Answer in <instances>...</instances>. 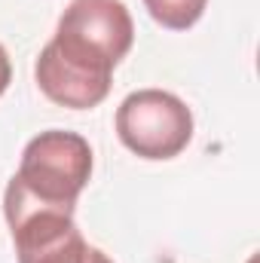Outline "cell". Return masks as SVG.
I'll return each mask as SVG.
<instances>
[{
    "label": "cell",
    "instance_id": "cell-5",
    "mask_svg": "<svg viewBox=\"0 0 260 263\" xmlns=\"http://www.w3.org/2000/svg\"><path fill=\"white\" fill-rule=\"evenodd\" d=\"M55 31L92 46L114 65L129 55L135 40V22L123 0H70Z\"/></svg>",
    "mask_w": 260,
    "mask_h": 263
},
{
    "label": "cell",
    "instance_id": "cell-7",
    "mask_svg": "<svg viewBox=\"0 0 260 263\" xmlns=\"http://www.w3.org/2000/svg\"><path fill=\"white\" fill-rule=\"evenodd\" d=\"M9 80H12V65H9V55H6V49L0 46V95L9 89Z\"/></svg>",
    "mask_w": 260,
    "mask_h": 263
},
{
    "label": "cell",
    "instance_id": "cell-6",
    "mask_svg": "<svg viewBox=\"0 0 260 263\" xmlns=\"http://www.w3.org/2000/svg\"><path fill=\"white\" fill-rule=\"evenodd\" d=\"M150 18L169 31H187L202 18L208 0H144Z\"/></svg>",
    "mask_w": 260,
    "mask_h": 263
},
{
    "label": "cell",
    "instance_id": "cell-1",
    "mask_svg": "<svg viewBox=\"0 0 260 263\" xmlns=\"http://www.w3.org/2000/svg\"><path fill=\"white\" fill-rule=\"evenodd\" d=\"M89 178L92 147L83 135L65 129L40 132L28 141L22 165L6 187V223H15L28 214H73Z\"/></svg>",
    "mask_w": 260,
    "mask_h": 263
},
{
    "label": "cell",
    "instance_id": "cell-4",
    "mask_svg": "<svg viewBox=\"0 0 260 263\" xmlns=\"http://www.w3.org/2000/svg\"><path fill=\"white\" fill-rule=\"evenodd\" d=\"M18 263H114L101 248H92L73 214H28L9 223Z\"/></svg>",
    "mask_w": 260,
    "mask_h": 263
},
{
    "label": "cell",
    "instance_id": "cell-3",
    "mask_svg": "<svg viewBox=\"0 0 260 263\" xmlns=\"http://www.w3.org/2000/svg\"><path fill=\"white\" fill-rule=\"evenodd\" d=\"M114 67L117 65L110 59H104L92 46L55 31L34 65V77L49 101L70 110H89L107 98Z\"/></svg>",
    "mask_w": 260,
    "mask_h": 263
},
{
    "label": "cell",
    "instance_id": "cell-2",
    "mask_svg": "<svg viewBox=\"0 0 260 263\" xmlns=\"http://www.w3.org/2000/svg\"><path fill=\"white\" fill-rule=\"evenodd\" d=\"M117 135L141 159H175L193 138V114L165 89H138L117 107Z\"/></svg>",
    "mask_w": 260,
    "mask_h": 263
}]
</instances>
